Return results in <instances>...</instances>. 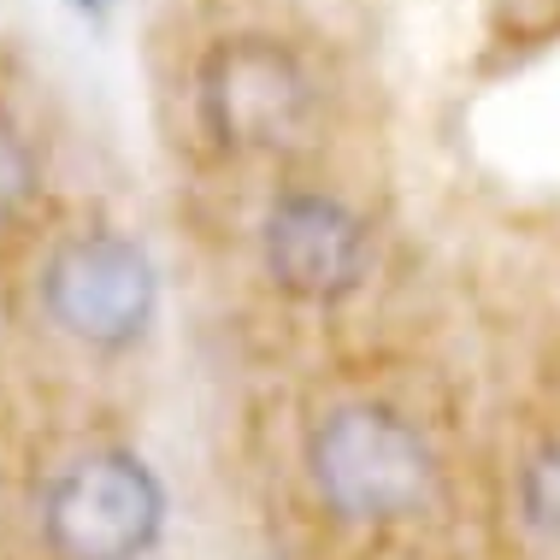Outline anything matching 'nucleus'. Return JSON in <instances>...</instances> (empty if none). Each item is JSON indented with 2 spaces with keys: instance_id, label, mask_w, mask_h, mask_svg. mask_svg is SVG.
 I'll return each mask as SVG.
<instances>
[{
  "instance_id": "nucleus-1",
  "label": "nucleus",
  "mask_w": 560,
  "mask_h": 560,
  "mask_svg": "<svg viewBox=\"0 0 560 560\" xmlns=\"http://www.w3.org/2000/svg\"><path fill=\"white\" fill-rule=\"evenodd\" d=\"M307 483L348 525L413 520L436 495V454L384 401H342L307 431Z\"/></svg>"
},
{
  "instance_id": "nucleus-6",
  "label": "nucleus",
  "mask_w": 560,
  "mask_h": 560,
  "mask_svg": "<svg viewBox=\"0 0 560 560\" xmlns=\"http://www.w3.org/2000/svg\"><path fill=\"white\" fill-rule=\"evenodd\" d=\"M520 508H525V525H532L542 542H555V549H560V431L532 454V460H525Z\"/></svg>"
},
{
  "instance_id": "nucleus-3",
  "label": "nucleus",
  "mask_w": 560,
  "mask_h": 560,
  "mask_svg": "<svg viewBox=\"0 0 560 560\" xmlns=\"http://www.w3.org/2000/svg\"><path fill=\"white\" fill-rule=\"evenodd\" d=\"M160 307L154 260L118 231H83L66 236L42 266V313L54 319L59 337L95 354L142 342Z\"/></svg>"
},
{
  "instance_id": "nucleus-7",
  "label": "nucleus",
  "mask_w": 560,
  "mask_h": 560,
  "mask_svg": "<svg viewBox=\"0 0 560 560\" xmlns=\"http://www.w3.org/2000/svg\"><path fill=\"white\" fill-rule=\"evenodd\" d=\"M30 189H36V154H30V142L0 118V224H12L24 213Z\"/></svg>"
},
{
  "instance_id": "nucleus-4",
  "label": "nucleus",
  "mask_w": 560,
  "mask_h": 560,
  "mask_svg": "<svg viewBox=\"0 0 560 560\" xmlns=\"http://www.w3.org/2000/svg\"><path fill=\"white\" fill-rule=\"evenodd\" d=\"M201 113L224 148L242 154H283L301 148L319 118V89L307 66L266 36L219 42L201 66Z\"/></svg>"
},
{
  "instance_id": "nucleus-2",
  "label": "nucleus",
  "mask_w": 560,
  "mask_h": 560,
  "mask_svg": "<svg viewBox=\"0 0 560 560\" xmlns=\"http://www.w3.org/2000/svg\"><path fill=\"white\" fill-rule=\"evenodd\" d=\"M165 532L154 466L125 448H89L42 490V537L59 560H142Z\"/></svg>"
},
{
  "instance_id": "nucleus-5",
  "label": "nucleus",
  "mask_w": 560,
  "mask_h": 560,
  "mask_svg": "<svg viewBox=\"0 0 560 560\" xmlns=\"http://www.w3.org/2000/svg\"><path fill=\"white\" fill-rule=\"evenodd\" d=\"M260 266L283 295L330 307L372 278V231L337 195H278L260 219Z\"/></svg>"
}]
</instances>
